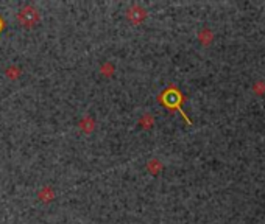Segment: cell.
<instances>
[{
	"instance_id": "1",
	"label": "cell",
	"mask_w": 265,
	"mask_h": 224,
	"mask_svg": "<svg viewBox=\"0 0 265 224\" xmlns=\"http://www.w3.org/2000/svg\"><path fill=\"white\" fill-rule=\"evenodd\" d=\"M159 101H161V104L167 106L169 109H178V112L183 114V117L186 119V122L190 125L189 117L183 112V108H181V104H183V101H184V96L181 95V92L176 89L175 86H170L169 89L164 91V92L159 95Z\"/></svg>"
},
{
	"instance_id": "2",
	"label": "cell",
	"mask_w": 265,
	"mask_h": 224,
	"mask_svg": "<svg viewBox=\"0 0 265 224\" xmlns=\"http://www.w3.org/2000/svg\"><path fill=\"white\" fill-rule=\"evenodd\" d=\"M17 21L24 28H32L41 21V14L33 5H27L21 8V11L17 14Z\"/></svg>"
},
{
	"instance_id": "3",
	"label": "cell",
	"mask_w": 265,
	"mask_h": 224,
	"mask_svg": "<svg viewBox=\"0 0 265 224\" xmlns=\"http://www.w3.org/2000/svg\"><path fill=\"white\" fill-rule=\"evenodd\" d=\"M147 13H145V9L139 5H133L128 11H126V17H128V21L133 24V25H139L144 22V19H145Z\"/></svg>"
},
{
	"instance_id": "4",
	"label": "cell",
	"mask_w": 265,
	"mask_h": 224,
	"mask_svg": "<svg viewBox=\"0 0 265 224\" xmlns=\"http://www.w3.org/2000/svg\"><path fill=\"white\" fill-rule=\"evenodd\" d=\"M80 128L86 132V134H89V132H92L94 131V128H95V122H94V119H91V117H84V119L80 122Z\"/></svg>"
},
{
	"instance_id": "5",
	"label": "cell",
	"mask_w": 265,
	"mask_h": 224,
	"mask_svg": "<svg viewBox=\"0 0 265 224\" xmlns=\"http://www.w3.org/2000/svg\"><path fill=\"white\" fill-rule=\"evenodd\" d=\"M53 196H55V193H53V190L50 187H44L41 192L38 193V198L41 201H44V202H50L53 199Z\"/></svg>"
},
{
	"instance_id": "6",
	"label": "cell",
	"mask_w": 265,
	"mask_h": 224,
	"mask_svg": "<svg viewBox=\"0 0 265 224\" xmlns=\"http://www.w3.org/2000/svg\"><path fill=\"white\" fill-rule=\"evenodd\" d=\"M147 168H149V171L151 173V174H158L159 171H161V168H162V165H161V162L159 160H156V159H153V160H150L149 162V165H147Z\"/></svg>"
},
{
	"instance_id": "7",
	"label": "cell",
	"mask_w": 265,
	"mask_h": 224,
	"mask_svg": "<svg viewBox=\"0 0 265 224\" xmlns=\"http://www.w3.org/2000/svg\"><path fill=\"white\" fill-rule=\"evenodd\" d=\"M5 73L9 80H17V78L21 76V69H19L17 65H11V67H8Z\"/></svg>"
},
{
	"instance_id": "8",
	"label": "cell",
	"mask_w": 265,
	"mask_h": 224,
	"mask_svg": "<svg viewBox=\"0 0 265 224\" xmlns=\"http://www.w3.org/2000/svg\"><path fill=\"white\" fill-rule=\"evenodd\" d=\"M200 41H201L203 44H209V42L212 41V33H211L209 30H203V32L200 33Z\"/></svg>"
},
{
	"instance_id": "9",
	"label": "cell",
	"mask_w": 265,
	"mask_h": 224,
	"mask_svg": "<svg viewBox=\"0 0 265 224\" xmlns=\"http://www.w3.org/2000/svg\"><path fill=\"white\" fill-rule=\"evenodd\" d=\"M139 125H142L145 129L151 128V125H153V117H150V115H145V117H142V119L139 120Z\"/></svg>"
},
{
	"instance_id": "10",
	"label": "cell",
	"mask_w": 265,
	"mask_h": 224,
	"mask_svg": "<svg viewBox=\"0 0 265 224\" xmlns=\"http://www.w3.org/2000/svg\"><path fill=\"white\" fill-rule=\"evenodd\" d=\"M100 72H102L103 75H106V76H110V75L113 73V67H111L110 64H105V65L100 67Z\"/></svg>"
},
{
	"instance_id": "11",
	"label": "cell",
	"mask_w": 265,
	"mask_h": 224,
	"mask_svg": "<svg viewBox=\"0 0 265 224\" xmlns=\"http://www.w3.org/2000/svg\"><path fill=\"white\" fill-rule=\"evenodd\" d=\"M3 27H5V22H3V19H2V17H0V32H2V30H3Z\"/></svg>"
}]
</instances>
